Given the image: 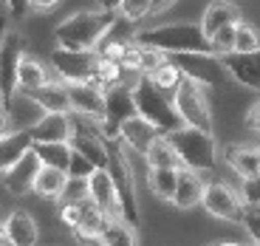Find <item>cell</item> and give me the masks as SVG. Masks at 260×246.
<instances>
[{"label":"cell","mask_w":260,"mask_h":246,"mask_svg":"<svg viewBox=\"0 0 260 246\" xmlns=\"http://www.w3.org/2000/svg\"><path fill=\"white\" fill-rule=\"evenodd\" d=\"M116 12L113 9H91V12H77L54 28V40L57 48H68V51H93L102 46V40L108 37L113 26H116Z\"/></svg>","instance_id":"obj_1"},{"label":"cell","mask_w":260,"mask_h":246,"mask_svg":"<svg viewBox=\"0 0 260 246\" xmlns=\"http://www.w3.org/2000/svg\"><path fill=\"white\" fill-rule=\"evenodd\" d=\"M133 40H136L139 46L158 48L164 54H187V51L218 54L201 23H161V26L136 32Z\"/></svg>","instance_id":"obj_2"},{"label":"cell","mask_w":260,"mask_h":246,"mask_svg":"<svg viewBox=\"0 0 260 246\" xmlns=\"http://www.w3.org/2000/svg\"><path fill=\"white\" fill-rule=\"evenodd\" d=\"M133 94H136L139 116H144L150 125H156L161 133H173V130L184 128V119L173 102V94L161 91L150 77H139L133 82Z\"/></svg>","instance_id":"obj_3"},{"label":"cell","mask_w":260,"mask_h":246,"mask_svg":"<svg viewBox=\"0 0 260 246\" xmlns=\"http://www.w3.org/2000/svg\"><path fill=\"white\" fill-rule=\"evenodd\" d=\"M164 136L176 147L178 159H181V167L198 170V173H209L218 164V144H215V136L209 130L184 125V128L173 130V133H164Z\"/></svg>","instance_id":"obj_4"},{"label":"cell","mask_w":260,"mask_h":246,"mask_svg":"<svg viewBox=\"0 0 260 246\" xmlns=\"http://www.w3.org/2000/svg\"><path fill=\"white\" fill-rule=\"evenodd\" d=\"M111 147V170L113 181H116V190H119V204H122V218L130 221L133 227H139V221H142V209H139V198H136V175H133V167H130V159L124 153L127 144L122 139L116 142H108Z\"/></svg>","instance_id":"obj_5"},{"label":"cell","mask_w":260,"mask_h":246,"mask_svg":"<svg viewBox=\"0 0 260 246\" xmlns=\"http://www.w3.org/2000/svg\"><path fill=\"white\" fill-rule=\"evenodd\" d=\"M173 63L184 71V77L195 79L201 85H226L232 79L226 63L221 54H204V51H187V54H167Z\"/></svg>","instance_id":"obj_6"},{"label":"cell","mask_w":260,"mask_h":246,"mask_svg":"<svg viewBox=\"0 0 260 246\" xmlns=\"http://www.w3.org/2000/svg\"><path fill=\"white\" fill-rule=\"evenodd\" d=\"M173 102H176L184 125H192V128H201L212 133V110H209V102L204 97L201 82L184 77L181 85L176 88V94H173Z\"/></svg>","instance_id":"obj_7"},{"label":"cell","mask_w":260,"mask_h":246,"mask_svg":"<svg viewBox=\"0 0 260 246\" xmlns=\"http://www.w3.org/2000/svg\"><path fill=\"white\" fill-rule=\"evenodd\" d=\"M54 71L59 74L62 82H93L96 68L102 63L99 51H68V48H57L51 54Z\"/></svg>","instance_id":"obj_8"},{"label":"cell","mask_w":260,"mask_h":246,"mask_svg":"<svg viewBox=\"0 0 260 246\" xmlns=\"http://www.w3.org/2000/svg\"><path fill=\"white\" fill-rule=\"evenodd\" d=\"M201 207L207 209L209 215H215V218L232 221V224L246 218V201H243V195L235 193V190L223 181H207Z\"/></svg>","instance_id":"obj_9"},{"label":"cell","mask_w":260,"mask_h":246,"mask_svg":"<svg viewBox=\"0 0 260 246\" xmlns=\"http://www.w3.org/2000/svg\"><path fill=\"white\" fill-rule=\"evenodd\" d=\"M23 59L17 32H3V48H0V85H3V102L17 94V68Z\"/></svg>","instance_id":"obj_10"},{"label":"cell","mask_w":260,"mask_h":246,"mask_svg":"<svg viewBox=\"0 0 260 246\" xmlns=\"http://www.w3.org/2000/svg\"><path fill=\"white\" fill-rule=\"evenodd\" d=\"M40 167H43V162H40L37 150L31 147L17 164H12L9 170H3V187H6L12 195H17V198L26 195V193H34V178H37Z\"/></svg>","instance_id":"obj_11"},{"label":"cell","mask_w":260,"mask_h":246,"mask_svg":"<svg viewBox=\"0 0 260 246\" xmlns=\"http://www.w3.org/2000/svg\"><path fill=\"white\" fill-rule=\"evenodd\" d=\"M111 218H116V215L105 212L93 198H82V218H79V224L71 232H74V238H79L82 243H96L99 246V238H102V232L108 229Z\"/></svg>","instance_id":"obj_12"},{"label":"cell","mask_w":260,"mask_h":246,"mask_svg":"<svg viewBox=\"0 0 260 246\" xmlns=\"http://www.w3.org/2000/svg\"><path fill=\"white\" fill-rule=\"evenodd\" d=\"M68 88V97H71L74 110L79 113H88V116L96 119H108V105H105V91L96 82H65Z\"/></svg>","instance_id":"obj_13"},{"label":"cell","mask_w":260,"mask_h":246,"mask_svg":"<svg viewBox=\"0 0 260 246\" xmlns=\"http://www.w3.org/2000/svg\"><path fill=\"white\" fill-rule=\"evenodd\" d=\"M88 198H93L105 212L111 215H122V204H119V190L116 181L108 167H96L91 175H88Z\"/></svg>","instance_id":"obj_14"},{"label":"cell","mask_w":260,"mask_h":246,"mask_svg":"<svg viewBox=\"0 0 260 246\" xmlns=\"http://www.w3.org/2000/svg\"><path fill=\"white\" fill-rule=\"evenodd\" d=\"M105 105H108V122H113L116 128H122V122H127L130 116H136V94L130 82H116L111 88H105Z\"/></svg>","instance_id":"obj_15"},{"label":"cell","mask_w":260,"mask_h":246,"mask_svg":"<svg viewBox=\"0 0 260 246\" xmlns=\"http://www.w3.org/2000/svg\"><path fill=\"white\" fill-rule=\"evenodd\" d=\"M3 238L12 246H37V221L26 209H14L3 218Z\"/></svg>","instance_id":"obj_16"},{"label":"cell","mask_w":260,"mask_h":246,"mask_svg":"<svg viewBox=\"0 0 260 246\" xmlns=\"http://www.w3.org/2000/svg\"><path fill=\"white\" fill-rule=\"evenodd\" d=\"M161 136V130L156 128V125H150L144 116H130L127 122H122V142L127 144V150H133V153H147L150 144L156 142V139Z\"/></svg>","instance_id":"obj_17"},{"label":"cell","mask_w":260,"mask_h":246,"mask_svg":"<svg viewBox=\"0 0 260 246\" xmlns=\"http://www.w3.org/2000/svg\"><path fill=\"white\" fill-rule=\"evenodd\" d=\"M223 63H226L235 82L260 91V51L257 54H235V51L223 54Z\"/></svg>","instance_id":"obj_18"},{"label":"cell","mask_w":260,"mask_h":246,"mask_svg":"<svg viewBox=\"0 0 260 246\" xmlns=\"http://www.w3.org/2000/svg\"><path fill=\"white\" fill-rule=\"evenodd\" d=\"M34 142H71L74 128L68 113H46L37 125L31 128Z\"/></svg>","instance_id":"obj_19"},{"label":"cell","mask_w":260,"mask_h":246,"mask_svg":"<svg viewBox=\"0 0 260 246\" xmlns=\"http://www.w3.org/2000/svg\"><path fill=\"white\" fill-rule=\"evenodd\" d=\"M204 187L207 184L201 181V173L198 170H189V167H181V175H178V187H176V195H173V204L178 209H192L204 201Z\"/></svg>","instance_id":"obj_20"},{"label":"cell","mask_w":260,"mask_h":246,"mask_svg":"<svg viewBox=\"0 0 260 246\" xmlns=\"http://www.w3.org/2000/svg\"><path fill=\"white\" fill-rule=\"evenodd\" d=\"M232 23H241V9L235 6V3H229V0H215V3H209V6L204 9L201 26H204V32L209 34V40L221 32V28L232 26Z\"/></svg>","instance_id":"obj_21"},{"label":"cell","mask_w":260,"mask_h":246,"mask_svg":"<svg viewBox=\"0 0 260 246\" xmlns=\"http://www.w3.org/2000/svg\"><path fill=\"white\" fill-rule=\"evenodd\" d=\"M226 164L241 175V178H257L260 175V147H241V144H226L223 147Z\"/></svg>","instance_id":"obj_22"},{"label":"cell","mask_w":260,"mask_h":246,"mask_svg":"<svg viewBox=\"0 0 260 246\" xmlns=\"http://www.w3.org/2000/svg\"><path fill=\"white\" fill-rule=\"evenodd\" d=\"M31 147H34L31 128L6 133V136L0 139V170H9L12 164H17Z\"/></svg>","instance_id":"obj_23"},{"label":"cell","mask_w":260,"mask_h":246,"mask_svg":"<svg viewBox=\"0 0 260 246\" xmlns=\"http://www.w3.org/2000/svg\"><path fill=\"white\" fill-rule=\"evenodd\" d=\"M68 181H71L68 170H59V167H51V164H43V167H40V173H37V178H34V195L57 201V198H62Z\"/></svg>","instance_id":"obj_24"},{"label":"cell","mask_w":260,"mask_h":246,"mask_svg":"<svg viewBox=\"0 0 260 246\" xmlns=\"http://www.w3.org/2000/svg\"><path fill=\"white\" fill-rule=\"evenodd\" d=\"M34 99H37L43 108H46V113H71L74 105H71V97H68V88H65V82L59 79V82H46L43 88H37V91H28Z\"/></svg>","instance_id":"obj_25"},{"label":"cell","mask_w":260,"mask_h":246,"mask_svg":"<svg viewBox=\"0 0 260 246\" xmlns=\"http://www.w3.org/2000/svg\"><path fill=\"white\" fill-rule=\"evenodd\" d=\"M46 82H51V77H48V68L40 63L37 57H31V54H23V59H20V68H17V91H37V88H43Z\"/></svg>","instance_id":"obj_26"},{"label":"cell","mask_w":260,"mask_h":246,"mask_svg":"<svg viewBox=\"0 0 260 246\" xmlns=\"http://www.w3.org/2000/svg\"><path fill=\"white\" fill-rule=\"evenodd\" d=\"M71 147L77 153L88 156L96 167H108L111 164V147L102 136H85V133H74L71 136Z\"/></svg>","instance_id":"obj_27"},{"label":"cell","mask_w":260,"mask_h":246,"mask_svg":"<svg viewBox=\"0 0 260 246\" xmlns=\"http://www.w3.org/2000/svg\"><path fill=\"white\" fill-rule=\"evenodd\" d=\"M181 167H147V184L161 201H173Z\"/></svg>","instance_id":"obj_28"},{"label":"cell","mask_w":260,"mask_h":246,"mask_svg":"<svg viewBox=\"0 0 260 246\" xmlns=\"http://www.w3.org/2000/svg\"><path fill=\"white\" fill-rule=\"evenodd\" d=\"M34 150H37L43 164H51V167H59V170L71 167V159H74L71 142H34Z\"/></svg>","instance_id":"obj_29"},{"label":"cell","mask_w":260,"mask_h":246,"mask_svg":"<svg viewBox=\"0 0 260 246\" xmlns=\"http://www.w3.org/2000/svg\"><path fill=\"white\" fill-rule=\"evenodd\" d=\"M99 246H136V227L130 221H124L122 215L111 218L108 229L99 238Z\"/></svg>","instance_id":"obj_30"},{"label":"cell","mask_w":260,"mask_h":246,"mask_svg":"<svg viewBox=\"0 0 260 246\" xmlns=\"http://www.w3.org/2000/svg\"><path fill=\"white\" fill-rule=\"evenodd\" d=\"M144 162H147V167H181V159H178L176 147L170 144V139L164 133L150 144V150L144 153Z\"/></svg>","instance_id":"obj_31"},{"label":"cell","mask_w":260,"mask_h":246,"mask_svg":"<svg viewBox=\"0 0 260 246\" xmlns=\"http://www.w3.org/2000/svg\"><path fill=\"white\" fill-rule=\"evenodd\" d=\"M150 79H153V82H156L158 88H161V91L176 94V88L181 85V79H184V71L178 68L176 63H173V59L167 57V59H164V63L156 68V71L150 74Z\"/></svg>","instance_id":"obj_32"},{"label":"cell","mask_w":260,"mask_h":246,"mask_svg":"<svg viewBox=\"0 0 260 246\" xmlns=\"http://www.w3.org/2000/svg\"><path fill=\"white\" fill-rule=\"evenodd\" d=\"M260 51V32L252 23H238L235 32V54H257Z\"/></svg>","instance_id":"obj_33"},{"label":"cell","mask_w":260,"mask_h":246,"mask_svg":"<svg viewBox=\"0 0 260 246\" xmlns=\"http://www.w3.org/2000/svg\"><path fill=\"white\" fill-rule=\"evenodd\" d=\"M150 12H153V0H119V14L127 23H139Z\"/></svg>","instance_id":"obj_34"},{"label":"cell","mask_w":260,"mask_h":246,"mask_svg":"<svg viewBox=\"0 0 260 246\" xmlns=\"http://www.w3.org/2000/svg\"><path fill=\"white\" fill-rule=\"evenodd\" d=\"M82 218V201H62L59 204V221H62L68 229H74Z\"/></svg>","instance_id":"obj_35"},{"label":"cell","mask_w":260,"mask_h":246,"mask_svg":"<svg viewBox=\"0 0 260 246\" xmlns=\"http://www.w3.org/2000/svg\"><path fill=\"white\" fill-rule=\"evenodd\" d=\"M93 170H96V164H93L88 156H82V153H77V150H74V159H71V167H68V175H71V178H88Z\"/></svg>","instance_id":"obj_36"},{"label":"cell","mask_w":260,"mask_h":246,"mask_svg":"<svg viewBox=\"0 0 260 246\" xmlns=\"http://www.w3.org/2000/svg\"><path fill=\"white\" fill-rule=\"evenodd\" d=\"M88 198V178H71L62 193V201H82Z\"/></svg>","instance_id":"obj_37"},{"label":"cell","mask_w":260,"mask_h":246,"mask_svg":"<svg viewBox=\"0 0 260 246\" xmlns=\"http://www.w3.org/2000/svg\"><path fill=\"white\" fill-rule=\"evenodd\" d=\"M241 195L249 207H257L260 204V175L257 178H243V187H241Z\"/></svg>","instance_id":"obj_38"},{"label":"cell","mask_w":260,"mask_h":246,"mask_svg":"<svg viewBox=\"0 0 260 246\" xmlns=\"http://www.w3.org/2000/svg\"><path fill=\"white\" fill-rule=\"evenodd\" d=\"M243 224H246V232H249V238L254 240V243L260 246V215L254 212H246V218H243Z\"/></svg>","instance_id":"obj_39"},{"label":"cell","mask_w":260,"mask_h":246,"mask_svg":"<svg viewBox=\"0 0 260 246\" xmlns=\"http://www.w3.org/2000/svg\"><path fill=\"white\" fill-rule=\"evenodd\" d=\"M6 3V9L12 12V17H23V14L31 9V0H3Z\"/></svg>","instance_id":"obj_40"},{"label":"cell","mask_w":260,"mask_h":246,"mask_svg":"<svg viewBox=\"0 0 260 246\" xmlns=\"http://www.w3.org/2000/svg\"><path fill=\"white\" fill-rule=\"evenodd\" d=\"M246 128L249 130H254V133H260V99L249 108V113H246Z\"/></svg>","instance_id":"obj_41"},{"label":"cell","mask_w":260,"mask_h":246,"mask_svg":"<svg viewBox=\"0 0 260 246\" xmlns=\"http://www.w3.org/2000/svg\"><path fill=\"white\" fill-rule=\"evenodd\" d=\"M59 0H31V9H37V12H48V9H54Z\"/></svg>","instance_id":"obj_42"},{"label":"cell","mask_w":260,"mask_h":246,"mask_svg":"<svg viewBox=\"0 0 260 246\" xmlns=\"http://www.w3.org/2000/svg\"><path fill=\"white\" fill-rule=\"evenodd\" d=\"M102 9H113V12H119V0H96Z\"/></svg>","instance_id":"obj_43"},{"label":"cell","mask_w":260,"mask_h":246,"mask_svg":"<svg viewBox=\"0 0 260 246\" xmlns=\"http://www.w3.org/2000/svg\"><path fill=\"white\" fill-rule=\"evenodd\" d=\"M170 3H173V0H153V12H164Z\"/></svg>","instance_id":"obj_44"},{"label":"cell","mask_w":260,"mask_h":246,"mask_svg":"<svg viewBox=\"0 0 260 246\" xmlns=\"http://www.w3.org/2000/svg\"><path fill=\"white\" fill-rule=\"evenodd\" d=\"M215 246H243V243H235V240H221V243H215Z\"/></svg>","instance_id":"obj_45"},{"label":"cell","mask_w":260,"mask_h":246,"mask_svg":"<svg viewBox=\"0 0 260 246\" xmlns=\"http://www.w3.org/2000/svg\"><path fill=\"white\" fill-rule=\"evenodd\" d=\"M252 209H254V212H257V215H260V204H257V207H252Z\"/></svg>","instance_id":"obj_46"}]
</instances>
